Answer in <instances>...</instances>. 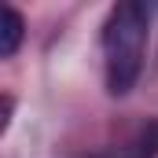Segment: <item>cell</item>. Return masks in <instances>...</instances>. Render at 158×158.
Here are the masks:
<instances>
[{
    "instance_id": "2",
    "label": "cell",
    "mask_w": 158,
    "mask_h": 158,
    "mask_svg": "<svg viewBox=\"0 0 158 158\" xmlns=\"http://www.w3.org/2000/svg\"><path fill=\"white\" fill-rule=\"evenodd\" d=\"M22 37H26V22H22V15L7 4V7L0 11V55H4V59H11V55L19 52Z\"/></svg>"
},
{
    "instance_id": "1",
    "label": "cell",
    "mask_w": 158,
    "mask_h": 158,
    "mask_svg": "<svg viewBox=\"0 0 158 158\" xmlns=\"http://www.w3.org/2000/svg\"><path fill=\"white\" fill-rule=\"evenodd\" d=\"M151 15L140 0H121L110 7L103 26V63H107V92L129 96L143 70Z\"/></svg>"
},
{
    "instance_id": "3",
    "label": "cell",
    "mask_w": 158,
    "mask_h": 158,
    "mask_svg": "<svg viewBox=\"0 0 158 158\" xmlns=\"http://www.w3.org/2000/svg\"><path fill=\"white\" fill-rule=\"evenodd\" d=\"M158 155V121L143 129V136L136 140V158H155Z\"/></svg>"
}]
</instances>
